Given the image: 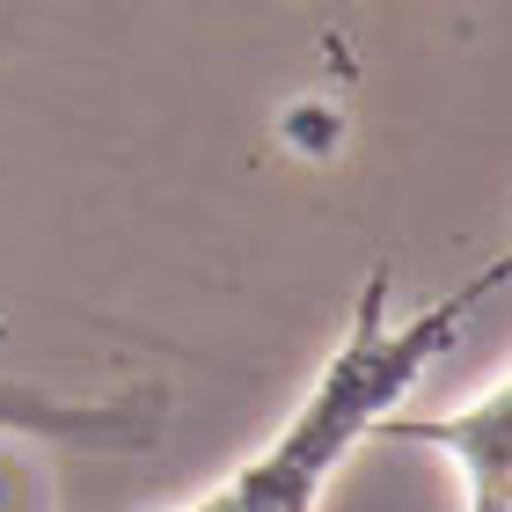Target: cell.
Instances as JSON below:
<instances>
[{"instance_id":"3","label":"cell","mask_w":512,"mask_h":512,"mask_svg":"<svg viewBox=\"0 0 512 512\" xmlns=\"http://www.w3.org/2000/svg\"><path fill=\"white\" fill-rule=\"evenodd\" d=\"M0 432L52 439L66 454H139L169 432V395L132 388V395H52L30 381H0Z\"/></svg>"},{"instance_id":"1","label":"cell","mask_w":512,"mask_h":512,"mask_svg":"<svg viewBox=\"0 0 512 512\" xmlns=\"http://www.w3.org/2000/svg\"><path fill=\"white\" fill-rule=\"evenodd\" d=\"M505 278H512V264L491 256L476 278H461L454 293H439L410 322H395L388 315L395 271L381 264L359 286V308H352V322H344L337 352L322 359L315 388L300 395V410L242 461L235 476H220L213 491L183 498L176 512H322L337 469L366 447V425H374L381 410H395L417 381L432 374V359L476 322L483 300H498Z\"/></svg>"},{"instance_id":"2","label":"cell","mask_w":512,"mask_h":512,"mask_svg":"<svg viewBox=\"0 0 512 512\" xmlns=\"http://www.w3.org/2000/svg\"><path fill=\"white\" fill-rule=\"evenodd\" d=\"M366 439L447 454L469 512H512V381L505 374H491V388H483L476 403H461L454 417H395V410H381L374 425H366Z\"/></svg>"}]
</instances>
